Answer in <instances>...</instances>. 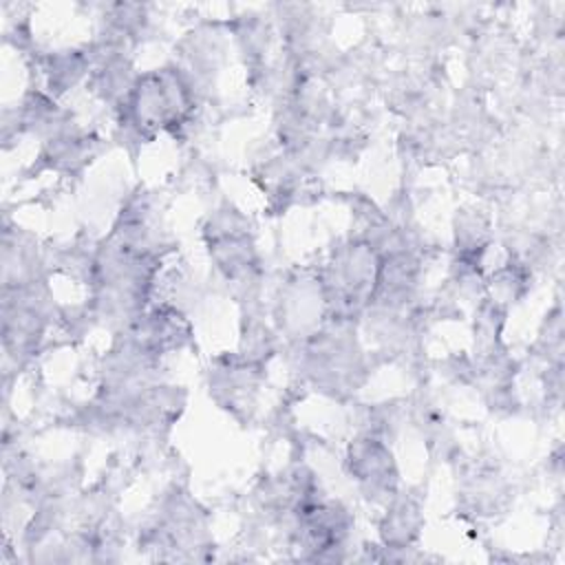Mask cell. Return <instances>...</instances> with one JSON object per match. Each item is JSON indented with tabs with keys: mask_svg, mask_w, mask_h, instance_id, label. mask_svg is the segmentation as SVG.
Instances as JSON below:
<instances>
[{
	"mask_svg": "<svg viewBox=\"0 0 565 565\" xmlns=\"http://www.w3.org/2000/svg\"><path fill=\"white\" fill-rule=\"evenodd\" d=\"M192 88L177 68L143 73L124 95V121L143 137L172 130L192 113Z\"/></svg>",
	"mask_w": 565,
	"mask_h": 565,
	"instance_id": "obj_1",
	"label": "cell"
},
{
	"mask_svg": "<svg viewBox=\"0 0 565 565\" xmlns=\"http://www.w3.org/2000/svg\"><path fill=\"white\" fill-rule=\"evenodd\" d=\"M380 265L382 258L375 247L364 241L349 243L333 252L322 278L327 307L340 318H351L366 307L377 289Z\"/></svg>",
	"mask_w": 565,
	"mask_h": 565,
	"instance_id": "obj_2",
	"label": "cell"
},
{
	"mask_svg": "<svg viewBox=\"0 0 565 565\" xmlns=\"http://www.w3.org/2000/svg\"><path fill=\"white\" fill-rule=\"evenodd\" d=\"M349 463H351V475L364 488L366 497H373V499L393 497L397 472H395L393 455L386 450L382 441L371 437L358 439L351 446Z\"/></svg>",
	"mask_w": 565,
	"mask_h": 565,
	"instance_id": "obj_3",
	"label": "cell"
},
{
	"mask_svg": "<svg viewBox=\"0 0 565 565\" xmlns=\"http://www.w3.org/2000/svg\"><path fill=\"white\" fill-rule=\"evenodd\" d=\"M419 527V512L411 501H395L391 512L386 514V521L382 525L386 543L393 545H406L417 536Z\"/></svg>",
	"mask_w": 565,
	"mask_h": 565,
	"instance_id": "obj_4",
	"label": "cell"
},
{
	"mask_svg": "<svg viewBox=\"0 0 565 565\" xmlns=\"http://www.w3.org/2000/svg\"><path fill=\"white\" fill-rule=\"evenodd\" d=\"M84 71H86V57L79 51H64L51 57V66H49L51 90L71 88L84 75Z\"/></svg>",
	"mask_w": 565,
	"mask_h": 565,
	"instance_id": "obj_5",
	"label": "cell"
}]
</instances>
